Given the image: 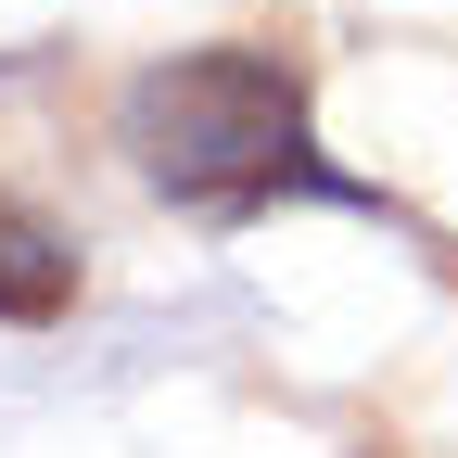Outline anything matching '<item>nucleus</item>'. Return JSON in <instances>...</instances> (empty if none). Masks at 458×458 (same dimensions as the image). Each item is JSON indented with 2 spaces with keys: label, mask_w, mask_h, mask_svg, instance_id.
Wrapping results in <instances>:
<instances>
[{
  "label": "nucleus",
  "mask_w": 458,
  "mask_h": 458,
  "mask_svg": "<svg viewBox=\"0 0 458 458\" xmlns=\"http://www.w3.org/2000/svg\"><path fill=\"white\" fill-rule=\"evenodd\" d=\"M114 140H128L140 191L191 204V216H216V229L267 216L280 191L357 204V179L318 153L306 64L267 51V38H216V51H165V64H140L128 102H114Z\"/></svg>",
  "instance_id": "nucleus-1"
},
{
  "label": "nucleus",
  "mask_w": 458,
  "mask_h": 458,
  "mask_svg": "<svg viewBox=\"0 0 458 458\" xmlns=\"http://www.w3.org/2000/svg\"><path fill=\"white\" fill-rule=\"evenodd\" d=\"M64 293H77V255L51 242V229H38L13 191H0V318H51Z\"/></svg>",
  "instance_id": "nucleus-2"
}]
</instances>
